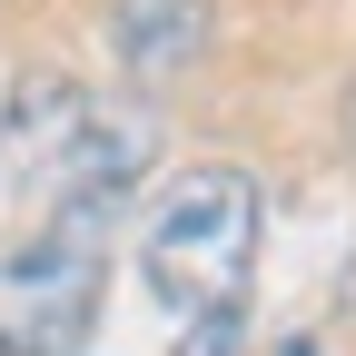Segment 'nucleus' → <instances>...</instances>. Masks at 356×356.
I'll return each instance as SVG.
<instances>
[{
  "label": "nucleus",
  "mask_w": 356,
  "mask_h": 356,
  "mask_svg": "<svg viewBox=\"0 0 356 356\" xmlns=\"http://www.w3.org/2000/svg\"><path fill=\"white\" fill-rule=\"evenodd\" d=\"M208 40H218V0H109V50L129 79H188L208 60Z\"/></svg>",
  "instance_id": "20e7f679"
},
{
  "label": "nucleus",
  "mask_w": 356,
  "mask_h": 356,
  "mask_svg": "<svg viewBox=\"0 0 356 356\" xmlns=\"http://www.w3.org/2000/svg\"><path fill=\"white\" fill-rule=\"evenodd\" d=\"M337 129H346V149H356V79H346V99H337Z\"/></svg>",
  "instance_id": "423d86ee"
},
{
  "label": "nucleus",
  "mask_w": 356,
  "mask_h": 356,
  "mask_svg": "<svg viewBox=\"0 0 356 356\" xmlns=\"http://www.w3.org/2000/svg\"><path fill=\"white\" fill-rule=\"evenodd\" d=\"M257 228H267L257 178H248L238 159H188V168L159 188L149 228H139V277H149V297L168 307L178 327L248 307V277H257Z\"/></svg>",
  "instance_id": "f257e3e1"
},
{
  "label": "nucleus",
  "mask_w": 356,
  "mask_h": 356,
  "mask_svg": "<svg viewBox=\"0 0 356 356\" xmlns=\"http://www.w3.org/2000/svg\"><path fill=\"white\" fill-rule=\"evenodd\" d=\"M79 119H89V89L70 70H20L10 89H0V178L30 198H50V178L79 139Z\"/></svg>",
  "instance_id": "7ed1b4c3"
},
{
  "label": "nucleus",
  "mask_w": 356,
  "mask_h": 356,
  "mask_svg": "<svg viewBox=\"0 0 356 356\" xmlns=\"http://www.w3.org/2000/svg\"><path fill=\"white\" fill-rule=\"evenodd\" d=\"M178 356H248V307H228V317H198L188 337H178Z\"/></svg>",
  "instance_id": "39448f33"
},
{
  "label": "nucleus",
  "mask_w": 356,
  "mask_h": 356,
  "mask_svg": "<svg viewBox=\"0 0 356 356\" xmlns=\"http://www.w3.org/2000/svg\"><path fill=\"white\" fill-rule=\"evenodd\" d=\"M109 208L50 198L30 228L0 248V356H79L109 297Z\"/></svg>",
  "instance_id": "f03ea898"
}]
</instances>
